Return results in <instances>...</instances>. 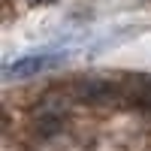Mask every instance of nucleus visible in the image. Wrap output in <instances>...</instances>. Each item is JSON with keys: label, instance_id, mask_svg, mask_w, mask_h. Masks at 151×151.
I'll list each match as a JSON object with an SVG mask.
<instances>
[{"label": "nucleus", "instance_id": "obj_3", "mask_svg": "<svg viewBox=\"0 0 151 151\" xmlns=\"http://www.w3.org/2000/svg\"><path fill=\"white\" fill-rule=\"evenodd\" d=\"M45 64H52V60L45 58H27V60H18L15 67H9V76H33V70H40Z\"/></svg>", "mask_w": 151, "mask_h": 151}, {"label": "nucleus", "instance_id": "obj_4", "mask_svg": "<svg viewBox=\"0 0 151 151\" xmlns=\"http://www.w3.org/2000/svg\"><path fill=\"white\" fill-rule=\"evenodd\" d=\"M30 3H48V0H30Z\"/></svg>", "mask_w": 151, "mask_h": 151}, {"label": "nucleus", "instance_id": "obj_1", "mask_svg": "<svg viewBox=\"0 0 151 151\" xmlns=\"http://www.w3.org/2000/svg\"><path fill=\"white\" fill-rule=\"evenodd\" d=\"M64 100L60 97H45V100H40L36 103V109H33V118H30V127H33V133L36 136H42V139H55L58 133H64V127H67V115H64Z\"/></svg>", "mask_w": 151, "mask_h": 151}, {"label": "nucleus", "instance_id": "obj_2", "mask_svg": "<svg viewBox=\"0 0 151 151\" xmlns=\"http://www.w3.org/2000/svg\"><path fill=\"white\" fill-rule=\"evenodd\" d=\"M76 94L88 106H106V103H118L124 97V88L112 79H85V82H79Z\"/></svg>", "mask_w": 151, "mask_h": 151}]
</instances>
